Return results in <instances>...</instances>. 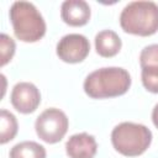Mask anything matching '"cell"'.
Masks as SVG:
<instances>
[{
    "mask_svg": "<svg viewBox=\"0 0 158 158\" xmlns=\"http://www.w3.org/2000/svg\"><path fill=\"white\" fill-rule=\"evenodd\" d=\"M141 68L147 65H158V44H149L144 47L139 54Z\"/></svg>",
    "mask_w": 158,
    "mask_h": 158,
    "instance_id": "cell-15",
    "label": "cell"
},
{
    "mask_svg": "<svg viewBox=\"0 0 158 158\" xmlns=\"http://www.w3.org/2000/svg\"><path fill=\"white\" fill-rule=\"evenodd\" d=\"M35 128L37 136L47 143L59 142L68 131L67 115L56 107L44 110L36 120Z\"/></svg>",
    "mask_w": 158,
    "mask_h": 158,
    "instance_id": "cell-5",
    "label": "cell"
},
{
    "mask_svg": "<svg viewBox=\"0 0 158 158\" xmlns=\"http://www.w3.org/2000/svg\"><path fill=\"white\" fill-rule=\"evenodd\" d=\"M60 16L69 26H83L90 19V7L84 0H65L60 7Z\"/></svg>",
    "mask_w": 158,
    "mask_h": 158,
    "instance_id": "cell-9",
    "label": "cell"
},
{
    "mask_svg": "<svg viewBox=\"0 0 158 158\" xmlns=\"http://www.w3.org/2000/svg\"><path fill=\"white\" fill-rule=\"evenodd\" d=\"M17 133L16 117L7 110L2 109L0 112V143L4 144L11 141Z\"/></svg>",
    "mask_w": 158,
    "mask_h": 158,
    "instance_id": "cell-12",
    "label": "cell"
},
{
    "mask_svg": "<svg viewBox=\"0 0 158 158\" xmlns=\"http://www.w3.org/2000/svg\"><path fill=\"white\" fill-rule=\"evenodd\" d=\"M10 158H46V149L37 142L23 141L11 148Z\"/></svg>",
    "mask_w": 158,
    "mask_h": 158,
    "instance_id": "cell-11",
    "label": "cell"
},
{
    "mask_svg": "<svg viewBox=\"0 0 158 158\" xmlns=\"http://www.w3.org/2000/svg\"><path fill=\"white\" fill-rule=\"evenodd\" d=\"M114 148L127 157L142 154L152 142V132L148 127L135 122H121L111 132Z\"/></svg>",
    "mask_w": 158,
    "mask_h": 158,
    "instance_id": "cell-4",
    "label": "cell"
},
{
    "mask_svg": "<svg viewBox=\"0 0 158 158\" xmlns=\"http://www.w3.org/2000/svg\"><path fill=\"white\" fill-rule=\"evenodd\" d=\"M152 121H153L154 126L158 128V104L154 106V109L152 111Z\"/></svg>",
    "mask_w": 158,
    "mask_h": 158,
    "instance_id": "cell-16",
    "label": "cell"
},
{
    "mask_svg": "<svg viewBox=\"0 0 158 158\" xmlns=\"http://www.w3.org/2000/svg\"><path fill=\"white\" fill-rule=\"evenodd\" d=\"M143 86L154 94H158V65H147L141 73Z\"/></svg>",
    "mask_w": 158,
    "mask_h": 158,
    "instance_id": "cell-13",
    "label": "cell"
},
{
    "mask_svg": "<svg viewBox=\"0 0 158 158\" xmlns=\"http://www.w3.org/2000/svg\"><path fill=\"white\" fill-rule=\"evenodd\" d=\"M0 49H1V65H5L15 53V42L6 33H1L0 36Z\"/></svg>",
    "mask_w": 158,
    "mask_h": 158,
    "instance_id": "cell-14",
    "label": "cell"
},
{
    "mask_svg": "<svg viewBox=\"0 0 158 158\" xmlns=\"http://www.w3.org/2000/svg\"><path fill=\"white\" fill-rule=\"evenodd\" d=\"M120 25L127 33L151 36L158 31V5L153 1H132L120 15Z\"/></svg>",
    "mask_w": 158,
    "mask_h": 158,
    "instance_id": "cell-2",
    "label": "cell"
},
{
    "mask_svg": "<svg viewBox=\"0 0 158 158\" xmlns=\"http://www.w3.org/2000/svg\"><path fill=\"white\" fill-rule=\"evenodd\" d=\"M10 20L15 36L20 41L36 42L46 33V22L30 1H15L10 7Z\"/></svg>",
    "mask_w": 158,
    "mask_h": 158,
    "instance_id": "cell-3",
    "label": "cell"
},
{
    "mask_svg": "<svg viewBox=\"0 0 158 158\" xmlns=\"http://www.w3.org/2000/svg\"><path fill=\"white\" fill-rule=\"evenodd\" d=\"M121 40L112 30L100 31L95 36V48L101 57H114L121 49Z\"/></svg>",
    "mask_w": 158,
    "mask_h": 158,
    "instance_id": "cell-10",
    "label": "cell"
},
{
    "mask_svg": "<svg viewBox=\"0 0 158 158\" xmlns=\"http://www.w3.org/2000/svg\"><path fill=\"white\" fill-rule=\"evenodd\" d=\"M131 85L128 72L118 67L100 68L84 80V90L93 99L115 98L125 94Z\"/></svg>",
    "mask_w": 158,
    "mask_h": 158,
    "instance_id": "cell-1",
    "label": "cell"
},
{
    "mask_svg": "<svg viewBox=\"0 0 158 158\" xmlns=\"http://www.w3.org/2000/svg\"><path fill=\"white\" fill-rule=\"evenodd\" d=\"M10 100L19 112L31 114L38 107L41 102V94L35 84L21 81L14 86Z\"/></svg>",
    "mask_w": 158,
    "mask_h": 158,
    "instance_id": "cell-7",
    "label": "cell"
},
{
    "mask_svg": "<svg viewBox=\"0 0 158 158\" xmlns=\"http://www.w3.org/2000/svg\"><path fill=\"white\" fill-rule=\"evenodd\" d=\"M90 51L89 40L80 33L63 36L57 44V56L67 63H79L86 58Z\"/></svg>",
    "mask_w": 158,
    "mask_h": 158,
    "instance_id": "cell-6",
    "label": "cell"
},
{
    "mask_svg": "<svg viewBox=\"0 0 158 158\" xmlns=\"http://www.w3.org/2000/svg\"><path fill=\"white\" fill-rule=\"evenodd\" d=\"M65 151L69 158H94L98 144L94 136L81 132L69 137L65 143Z\"/></svg>",
    "mask_w": 158,
    "mask_h": 158,
    "instance_id": "cell-8",
    "label": "cell"
}]
</instances>
